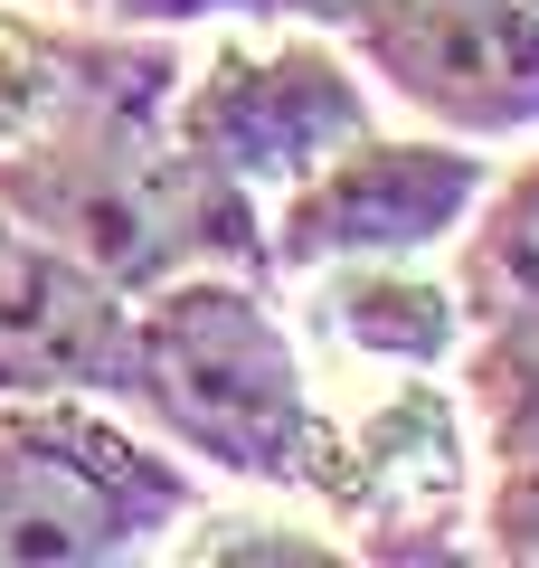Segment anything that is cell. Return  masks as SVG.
Listing matches in <instances>:
<instances>
[{
    "label": "cell",
    "mask_w": 539,
    "mask_h": 568,
    "mask_svg": "<svg viewBox=\"0 0 539 568\" xmlns=\"http://www.w3.org/2000/svg\"><path fill=\"white\" fill-rule=\"evenodd\" d=\"M332 39L455 142L539 133V0H359Z\"/></svg>",
    "instance_id": "obj_5"
},
{
    "label": "cell",
    "mask_w": 539,
    "mask_h": 568,
    "mask_svg": "<svg viewBox=\"0 0 539 568\" xmlns=\"http://www.w3.org/2000/svg\"><path fill=\"white\" fill-rule=\"evenodd\" d=\"M180 559H350L340 540H313V530L256 521V511H227V521H200L180 540Z\"/></svg>",
    "instance_id": "obj_14"
},
{
    "label": "cell",
    "mask_w": 539,
    "mask_h": 568,
    "mask_svg": "<svg viewBox=\"0 0 539 568\" xmlns=\"http://www.w3.org/2000/svg\"><path fill=\"white\" fill-rule=\"evenodd\" d=\"M114 29H58V20H29V10H0V152L67 114L85 85H104L123 67Z\"/></svg>",
    "instance_id": "obj_11"
},
{
    "label": "cell",
    "mask_w": 539,
    "mask_h": 568,
    "mask_svg": "<svg viewBox=\"0 0 539 568\" xmlns=\"http://www.w3.org/2000/svg\"><path fill=\"white\" fill-rule=\"evenodd\" d=\"M464 388H474L482 446H492L482 549H492V559H539V313H530V323L474 332Z\"/></svg>",
    "instance_id": "obj_10"
},
{
    "label": "cell",
    "mask_w": 539,
    "mask_h": 568,
    "mask_svg": "<svg viewBox=\"0 0 539 568\" xmlns=\"http://www.w3.org/2000/svg\"><path fill=\"white\" fill-rule=\"evenodd\" d=\"M171 95L180 48L161 29H133L114 77L85 85L48 133L0 152V209L39 227L48 246H67L77 265H95L114 294H152L200 265L275 284L265 209L171 133Z\"/></svg>",
    "instance_id": "obj_1"
},
{
    "label": "cell",
    "mask_w": 539,
    "mask_h": 568,
    "mask_svg": "<svg viewBox=\"0 0 539 568\" xmlns=\"http://www.w3.org/2000/svg\"><path fill=\"white\" fill-rule=\"evenodd\" d=\"M303 332L369 369H445L464 304H455V284L417 275V256H359V265H313Z\"/></svg>",
    "instance_id": "obj_9"
},
{
    "label": "cell",
    "mask_w": 539,
    "mask_h": 568,
    "mask_svg": "<svg viewBox=\"0 0 539 568\" xmlns=\"http://www.w3.org/2000/svg\"><path fill=\"white\" fill-rule=\"evenodd\" d=\"M171 133L246 200H284L303 171L369 133V95L340 39H218L171 95Z\"/></svg>",
    "instance_id": "obj_4"
},
{
    "label": "cell",
    "mask_w": 539,
    "mask_h": 568,
    "mask_svg": "<svg viewBox=\"0 0 539 568\" xmlns=\"http://www.w3.org/2000/svg\"><path fill=\"white\" fill-rule=\"evenodd\" d=\"M350 446V511L359 559H455L464 503H474V455H464V417L426 369H398L379 398L340 417Z\"/></svg>",
    "instance_id": "obj_7"
},
{
    "label": "cell",
    "mask_w": 539,
    "mask_h": 568,
    "mask_svg": "<svg viewBox=\"0 0 539 568\" xmlns=\"http://www.w3.org/2000/svg\"><path fill=\"white\" fill-rule=\"evenodd\" d=\"M492 190V162L464 142H340L322 171L284 190L265 219V256L275 275H313V265H359V256H426V246L464 237V219Z\"/></svg>",
    "instance_id": "obj_6"
},
{
    "label": "cell",
    "mask_w": 539,
    "mask_h": 568,
    "mask_svg": "<svg viewBox=\"0 0 539 568\" xmlns=\"http://www.w3.org/2000/svg\"><path fill=\"white\" fill-rule=\"evenodd\" d=\"M123 407L180 455L237 474L265 493H303L350 511V446L340 417L313 398L303 351L284 332L265 275H171L133 294V351H123Z\"/></svg>",
    "instance_id": "obj_2"
},
{
    "label": "cell",
    "mask_w": 539,
    "mask_h": 568,
    "mask_svg": "<svg viewBox=\"0 0 539 568\" xmlns=\"http://www.w3.org/2000/svg\"><path fill=\"white\" fill-rule=\"evenodd\" d=\"M123 351H133V294H114L95 265L0 209V398L20 388L123 398Z\"/></svg>",
    "instance_id": "obj_8"
},
{
    "label": "cell",
    "mask_w": 539,
    "mask_h": 568,
    "mask_svg": "<svg viewBox=\"0 0 539 568\" xmlns=\"http://www.w3.org/2000/svg\"><path fill=\"white\" fill-rule=\"evenodd\" d=\"M359 0H114L104 20L123 29H200V20H313V29H340Z\"/></svg>",
    "instance_id": "obj_13"
},
{
    "label": "cell",
    "mask_w": 539,
    "mask_h": 568,
    "mask_svg": "<svg viewBox=\"0 0 539 568\" xmlns=\"http://www.w3.org/2000/svg\"><path fill=\"white\" fill-rule=\"evenodd\" d=\"M180 521H200V484L180 455L85 407V388L0 398V568L142 559Z\"/></svg>",
    "instance_id": "obj_3"
},
{
    "label": "cell",
    "mask_w": 539,
    "mask_h": 568,
    "mask_svg": "<svg viewBox=\"0 0 539 568\" xmlns=\"http://www.w3.org/2000/svg\"><path fill=\"white\" fill-rule=\"evenodd\" d=\"M455 304L474 332L539 313V162L482 190V227H464V256H455Z\"/></svg>",
    "instance_id": "obj_12"
},
{
    "label": "cell",
    "mask_w": 539,
    "mask_h": 568,
    "mask_svg": "<svg viewBox=\"0 0 539 568\" xmlns=\"http://www.w3.org/2000/svg\"><path fill=\"white\" fill-rule=\"evenodd\" d=\"M67 10H95V20H104V10H114V0H67Z\"/></svg>",
    "instance_id": "obj_15"
}]
</instances>
